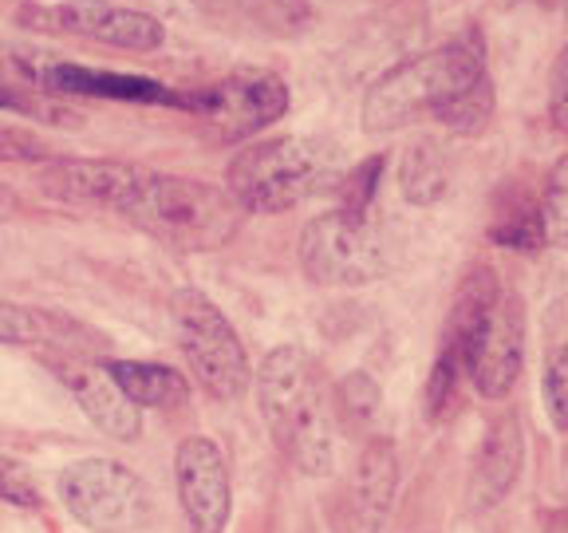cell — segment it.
Returning a JSON list of instances; mask_svg holds the SVG:
<instances>
[{
	"instance_id": "1",
	"label": "cell",
	"mask_w": 568,
	"mask_h": 533,
	"mask_svg": "<svg viewBox=\"0 0 568 533\" xmlns=\"http://www.w3.org/2000/svg\"><path fill=\"white\" fill-rule=\"evenodd\" d=\"M257 403L276 451L301 474L332 471V403L320 368L296 344L273 348L257 368Z\"/></svg>"
},
{
	"instance_id": "2",
	"label": "cell",
	"mask_w": 568,
	"mask_h": 533,
	"mask_svg": "<svg viewBox=\"0 0 568 533\" xmlns=\"http://www.w3.org/2000/svg\"><path fill=\"white\" fill-rule=\"evenodd\" d=\"M339 174V151L324 139L284 134L253 142L230 162L225 190L241 213H284L328 190Z\"/></svg>"
},
{
	"instance_id": "3",
	"label": "cell",
	"mask_w": 568,
	"mask_h": 533,
	"mask_svg": "<svg viewBox=\"0 0 568 533\" xmlns=\"http://www.w3.org/2000/svg\"><path fill=\"white\" fill-rule=\"evenodd\" d=\"M119 213H126L139 230L190 253L225 245L241 225V205L230 198V190L202 178L154 174V170H142L139 187Z\"/></svg>"
},
{
	"instance_id": "4",
	"label": "cell",
	"mask_w": 568,
	"mask_h": 533,
	"mask_svg": "<svg viewBox=\"0 0 568 533\" xmlns=\"http://www.w3.org/2000/svg\"><path fill=\"white\" fill-rule=\"evenodd\" d=\"M481 76H489L486 56L466 40L410 56L372 83L364 99V131H399V127L415 123L418 115H435L446 99L470 88Z\"/></svg>"
},
{
	"instance_id": "5",
	"label": "cell",
	"mask_w": 568,
	"mask_h": 533,
	"mask_svg": "<svg viewBox=\"0 0 568 533\" xmlns=\"http://www.w3.org/2000/svg\"><path fill=\"white\" fill-rule=\"evenodd\" d=\"M170 312H174L178 344L186 352L194 380L210 391L213 400L245 395L253 372H248V355L233 324L225 320V312L197 289H178L170 296Z\"/></svg>"
},
{
	"instance_id": "6",
	"label": "cell",
	"mask_w": 568,
	"mask_h": 533,
	"mask_svg": "<svg viewBox=\"0 0 568 533\" xmlns=\"http://www.w3.org/2000/svg\"><path fill=\"white\" fill-rule=\"evenodd\" d=\"M60 497L91 533H139L154 517L146 482L115 459H80L63 466Z\"/></svg>"
},
{
	"instance_id": "7",
	"label": "cell",
	"mask_w": 568,
	"mask_h": 533,
	"mask_svg": "<svg viewBox=\"0 0 568 533\" xmlns=\"http://www.w3.org/2000/svg\"><path fill=\"white\" fill-rule=\"evenodd\" d=\"M301 269L312 284L324 289H355L383 276L387 249L375 218L352 210L320 213L301 233Z\"/></svg>"
},
{
	"instance_id": "8",
	"label": "cell",
	"mask_w": 568,
	"mask_h": 533,
	"mask_svg": "<svg viewBox=\"0 0 568 533\" xmlns=\"http://www.w3.org/2000/svg\"><path fill=\"white\" fill-rule=\"evenodd\" d=\"M20 28L32 32H63L83 36L106 48H123V52H154L166 40V28L159 17L139 9H123L111 0H68V4H24L17 12Z\"/></svg>"
},
{
	"instance_id": "9",
	"label": "cell",
	"mask_w": 568,
	"mask_h": 533,
	"mask_svg": "<svg viewBox=\"0 0 568 533\" xmlns=\"http://www.w3.org/2000/svg\"><path fill=\"white\" fill-rule=\"evenodd\" d=\"M186 111H194L222 142H237L276 123L288 111V83L273 71H237L222 83L190 91Z\"/></svg>"
},
{
	"instance_id": "10",
	"label": "cell",
	"mask_w": 568,
	"mask_h": 533,
	"mask_svg": "<svg viewBox=\"0 0 568 533\" xmlns=\"http://www.w3.org/2000/svg\"><path fill=\"white\" fill-rule=\"evenodd\" d=\"M174 482H178V502L186 514L194 533H225L230 525V466H225L222 446L205 435L182 439L174 454Z\"/></svg>"
},
{
	"instance_id": "11",
	"label": "cell",
	"mask_w": 568,
	"mask_h": 533,
	"mask_svg": "<svg viewBox=\"0 0 568 533\" xmlns=\"http://www.w3.org/2000/svg\"><path fill=\"white\" fill-rule=\"evenodd\" d=\"M525 368V301L497 293L470 352V380L481 400H506Z\"/></svg>"
},
{
	"instance_id": "12",
	"label": "cell",
	"mask_w": 568,
	"mask_h": 533,
	"mask_svg": "<svg viewBox=\"0 0 568 533\" xmlns=\"http://www.w3.org/2000/svg\"><path fill=\"white\" fill-rule=\"evenodd\" d=\"M142 167L99 159H60L40 170V190L52 202L99 205V210H123L131 190L139 187Z\"/></svg>"
},
{
	"instance_id": "13",
	"label": "cell",
	"mask_w": 568,
	"mask_h": 533,
	"mask_svg": "<svg viewBox=\"0 0 568 533\" xmlns=\"http://www.w3.org/2000/svg\"><path fill=\"white\" fill-rule=\"evenodd\" d=\"M55 372H60L63 388L75 395L83 415H88L103 435L119 439V443H134V439H139V431H142L139 403L126 400V391L111 380L106 368L80 364V360H63Z\"/></svg>"
},
{
	"instance_id": "14",
	"label": "cell",
	"mask_w": 568,
	"mask_h": 533,
	"mask_svg": "<svg viewBox=\"0 0 568 533\" xmlns=\"http://www.w3.org/2000/svg\"><path fill=\"white\" fill-rule=\"evenodd\" d=\"M44 91L55 99L68 95H95V99H119V103H162V107H186V95L162 88L159 80L146 76H119V71H91L83 63L60 60L48 68Z\"/></svg>"
},
{
	"instance_id": "15",
	"label": "cell",
	"mask_w": 568,
	"mask_h": 533,
	"mask_svg": "<svg viewBox=\"0 0 568 533\" xmlns=\"http://www.w3.org/2000/svg\"><path fill=\"white\" fill-rule=\"evenodd\" d=\"M525 462V435L514 411H501L494 423L486 426L481 451L474 459V479H470V502L478 510H494L509 490L517 486Z\"/></svg>"
},
{
	"instance_id": "16",
	"label": "cell",
	"mask_w": 568,
	"mask_h": 533,
	"mask_svg": "<svg viewBox=\"0 0 568 533\" xmlns=\"http://www.w3.org/2000/svg\"><path fill=\"white\" fill-rule=\"evenodd\" d=\"M501 293V284H497V273L486 265L470 269V273L462 276L458 284V296L450 304V316H446V329H443V352L438 360L458 368L466 380H470V352H474V340L481 332V320H486L489 304L497 301Z\"/></svg>"
},
{
	"instance_id": "17",
	"label": "cell",
	"mask_w": 568,
	"mask_h": 533,
	"mask_svg": "<svg viewBox=\"0 0 568 533\" xmlns=\"http://www.w3.org/2000/svg\"><path fill=\"white\" fill-rule=\"evenodd\" d=\"M395 486H399V459L387 439H372L359 454L352 482V502H355V522L364 533H375L390 514L395 502Z\"/></svg>"
},
{
	"instance_id": "18",
	"label": "cell",
	"mask_w": 568,
	"mask_h": 533,
	"mask_svg": "<svg viewBox=\"0 0 568 533\" xmlns=\"http://www.w3.org/2000/svg\"><path fill=\"white\" fill-rule=\"evenodd\" d=\"M111 380L126 391V400L139 403V408H159L174 411L190 400V383L182 372L166 364H142V360H111L106 364Z\"/></svg>"
},
{
	"instance_id": "19",
	"label": "cell",
	"mask_w": 568,
	"mask_h": 533,
	"mask_svg": "<svg viewBox=\"0 0 568 533\" xmlns=\"http://www.w3.org/2000/svg\"><path fill=\"white\" fill-rule=\"evenodd\" d=\"M403 198L415 205H435L443 202L446 187H450V174H446V162L443 154L430 147V142H415L403 159Z\"/></svg>"
},
{
	"instance_id": "20",
	"label": "cell",
	"mask_w": 568,
	"mask_h": 533,
	"mask_svg": "<svg viewBox=\"0 0 568 533\" xmlns=\"http://www.w3.org/2000/svg\"><path fill=\"white\" fill-rule=\"evenodd\" d=\"M435 119L450 134H466V139H470V134H481L489 127V119H494V80L481 76V80H474L470 88H462L458 95H450L443 107H438Z\"/></svg>"
},
{
	"instance_id": "21",
	"label": "cell",
	"mask_w": 568,
	"mask_h": 533,
	"mask_svg": "<svg viewBox=\"0 0 568 533\" xmlns=\"http://www.w3.org/2000/svg\"><path fill=\"white\" fill-rule=\"evenodd\" d=\"M0 111H17L36 123H55V127H83V115L75 107H68V99L44 95V91L32 88H12V83H0Z\"/></svg>"
},
{
	"instance_id": "22",
	"label": "cell",
	"mask_w": 568,
	"mask_h": 533,
	"mask_svg": "<svg viewBox=\"0 0 568 533\" xmlns=\"http://www.w3.org/2000/svg\"><path fill=\"white\" fill-rule=\"evenodd\" d=\"M489 238H494L497 245L517 249V253H537L541 245H549L545 222H541V205L525 202V205L506 210V218H497V222L489 225Z\"/></svg>"
},
{
	"instance_id": "23",
	"label": "cell",
	"mask_w": 568,
	"mask_h": 533,
	"mask_svg": "<svg viewBox=\"0 0 568 533\" xmlns=\"http://www.w3.org/2000/svg\"><path fill=\"white\" fill-rule=\"evenodd\" d=\"M541 222L549 245H568V151L549 170V182H545L541 194Z\"/></svg>"
},
{
	"instance_id": "24",
	"label": "cell",
	"mask_w": 568,
	"mask_h": 533,
	"mask_svg": "<svg viewBox=\"0 0 568 533\" xmlns=\"http://www.w3.org/2000/svg\"><path fill=\"white\" fill-rule=\"evenodd\" d=\"M379 178H383V154H372V159H364L359 167L347 170L344 182H339V210L372 213Z\"/></svg>"
},
{
	"instance_id": "25",
	"label": "cell",
	"mask_w": 568,
	"mask_h": 533,
	"mask_svg": "<svg viewBox=\"0 0 568 533\" xmlns=\"http://www.w3.org/2000/svg\"><path fill=\"white\" fill-rule=\"evenodd\" d=\"M48 336H52V324L44 312L0 301V344H40Z\"/></svg>"
},
{
	"instance_id": "26",
	"label": "cell",
	"mask_w": 568,
	"mask_h": 533,
	"mask_svg": "<svg viewBox=\"0 0 568 533\" xmlns=\"http://www.w3.org/2000/svg\"><path fill=\"white\" fill-rule=\"evenodd\" d=\"M379 403H383V395H379V388H375L372 375L355 372V375H347V380L339 383V411H344L352 426L372 423V419L379 415Z\"/></svg>"
},
{
	"instance_id": "27",
	"label": "cell",
	"mask_w": 568,
	"mask_h": 533,
	"mask_svg": "<svg viewBox=\"0 0 568 533\" xmlns=\"http://www.w3.org/2000/svg\"><path fill=\"white\" fill-rule=\"evenodd\" d=\"M248 17L261 28H268L273 36L293 32V28L308 24V4L304 0H248Z\"/></svg>"
},
{
	"instance_id": "28",
	"label": "cell",
	"mask_w": 568,
	"mask_h": 533,
	"mask_svg": "<svg viewBox=\"0 0 568 533\" xmlns=\"http://www.w3.org/2000/svg\"><path fill=\"white\" fill-rule=\"evenodd\" d=\"M545 408L557 431H568V344L549 355L545 368Z\"/></svg>"
},
{
	"instance_id": "29",
	"label": "cell",
	"mask_w": 568,
	"mask_h": 533,
	"mask_svg": "<svg viewBox=\"0 0 568 533\" xmlns=\"http://www.w3.org/2000/svg\"><path fill=\"white\" fill-rule=\"evenodd\" d=\"M48 154L52 151H48L32 131L0 123V162H40V159H48Z\"/></svg>"
},
{
	"instance_id": "30",
	"label": "cell",
	"mask_w": 568,
	"mask_h": 533,
	"mask_svg": "<svg viewBox=\"0 0 568 533\" xmlns=\"http://www.w3.org/2000/svg\"><path fill=\"white\" fill-rule=\"evenodd\" d=\"M0 497L20 510H40V490H36L32 479L9 459H0Z\"/></svg>"
},
{
	"instance_id": "31",
	"label": "cell",
	"mask_w": 568,
	"mask_h": 533,
	"mask_svg": "<svg viewBox=\"0 0 568 533\" xmlns=\"http://www.w3.org/2000/svg\"><path fill=\"white\" fill-rule=\"evenodd\" d=\"M549 119L560 134H568V48L557 56L549 76Z\"/></svg>"
},
{
	"instance_id": "32",
	"label": "cell",
	"mask_w": 568,
	"mask_h": 533,
	"mask_svg": "<svg viewBox=\"0 0 568 533\" xmlns=\"http://www.w3.org/2000/svg\"><path fill=\"white\" fill-rule=\"evenodd\" d=\"M12 213H17V194L0 182V222H4V218H12Z\"/></svg>"
},
{
	"instance_id": "33",
	"label": "cell",
	"mask_w": 568,
	"mask_h": 533,
	"mask_svg": "<svg viewBox=\"0 0 568 533\" xmlns=\"http://www.w3.org/2000/svg\"><path fill=\"white\" fill-rule=\"evenodd\" d=\"M565 4H568V0H565Z\"/></svg>"
}]
</instances>
